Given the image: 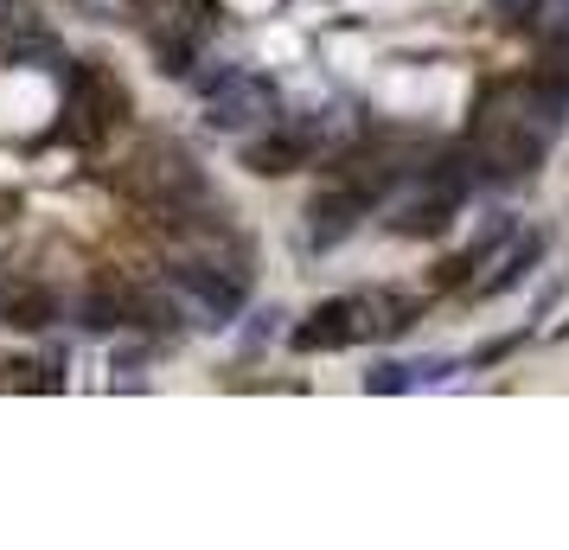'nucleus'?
<instances>
[{"mask_svg":"<svg viewBox=\"0 0 569 550\" xmlns=\"http://www.w3.org/2000/svg\"><path fill=\"white\" fill-rule=\"evenodd\" d=\"M269 109V90H262L257 78H224L211 83V122H224V129H243L250 116H262Z\"/></svg>","mask_w":569,"mask_h":550,"instance_id":"f257e3e1","label":"nucleus"},{"mask_svg":"<svg viewBox=\"0 0 569 550\" xmlns=\"http://www.w3.org/2000/svg\"><path fill=\"white\" fill-rule=\"evenodd\" d=\"M359 211H365L359 192H346V186H327V192H320V199L308 206V231H313V243H339V237L359 224Z\"/></svg>","mask_w":569,"mask_h":550,"instance_id":"f03ea898","label":"nucleus"},{"mask_svg":"<svg viewBox=\"0 0 569 550\" xmlns=\"http://www.w3.org/2000/svg\"><path fill=\"white\" fill-rule=\"evenodd\" d=\"M173 276H180V289H192L218 320H231L237 308H243V282H237V276H211L206 262H186V269H173Z\"/></svg>","mask_w":569,"mask_h":550,"instance_id":"7ed1b4c3","label":"nucleus"},{"mask_svg":"<svg viewBox=\"0 0 569 550\" xmlns=\"http://www.w3.org/2000/svg\"><path fill=\"white\" fill-rule=\"evenodd\" d=\"M0 314H7V327L39 333V327H52L58 301H52V289H39V282H13V289H0Z\"/></svg>","mask_w":569,"mask_h":550,"instance_id":"20e7f679","label":"nucleus"},{"mask_svg":"<svg viewBox=\"0 0 569 550\" xmlns=\"http://www.w3.org/2000/svg\"><path fill=\"white\" fill-rule=\"evenodd\" d=\"M308 141H313L308 129H282V134H269V141H257L243 160H250V173H295L308 160Z\"/></svg>","mask_w":569,"mask_h":550,"instance_id":"39448f33","label":"nucleus"},{"mask_svg":"<svg viewBox=\"0 0 569 550\" xmlns=\"http://www.w3.org/2000/svg\"><path fill=\"white\" fill-rule=\"evenodd\" d=\"M352 333H359V327H352V301H333V308L313 314V327L295 333V346H301V352H333V346H346Z\"/></svg>","mask_w":569,"mask_h":550,"instance_id":"423d86ee","label":"nucleus"},{"mask_svg":"<svg viewBox=\"0 0 569 550\" xmlns=\"http://www.w3.org/2000/svg\"><path fill=\"white\" fill-rule=\"evenodd\" d=\"M487 160L499 167V173H531V167L543 160V141L538 134H525V129H506V134H492Z\"/></svg>","mask_w":569,"mask_h":550,"instance_id":"0eeeda50","label":"nucleus"},{"mask_svg":"<svg viewBox=\"0 0 569 550\" xmlns=\"http://www.w3.org/2000/svg\"><path fill=\"white\" fill-rule=\"evenodd\" d=\"M448 206H455V199H441V192H436L429 206L403 211V218H397V231H403V237H441V231H448Z\"/></svg>","mask_w":569,"mask_h":550,"instance_id":"6e6552de","label":"nucleus"},{"mask_svg":"<svg viewBox=\"0 0 569 550\" xmlns=\"http://www.w3.org/2000/svg\"><path fill=\"white\" fill-rule=\"evenodd\" d=\"M32 32V0H0V39Z\"/></svg>","mask_w":569,"mask_h":550,"instance_id":"1a4fd4ad","label":"nucleus"},{"mask_svg":"<svg viewBox=\"0 0 569 550\" xmlns=\"http://www.w3.org/2000/svg\"><path fill=\"white\" fill-rule=\"evenodd\" d=\"M160 71H173V78L192 71V64H186V39H160Z\"/></svg>","mask_w":569,"mask_h":550,"instance_id":"9d476101","label":"nucleus"}]
</instances>
